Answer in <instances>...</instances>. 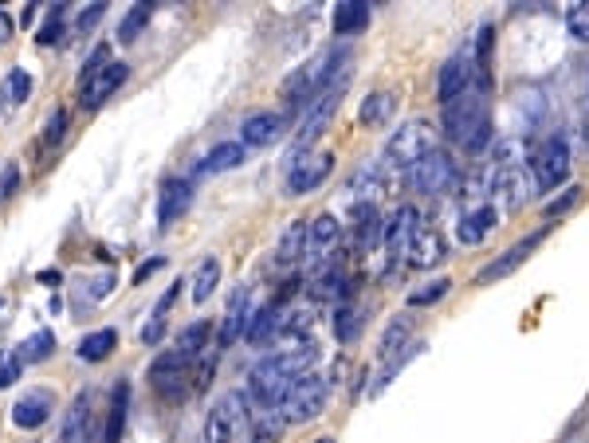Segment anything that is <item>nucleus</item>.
Instances as JSON below:
<instances>
[{
	"mask_svg": "<svg viewBox=\"0 0 589 443\" xmlns=\"http://www.w3.org/2000/svg\"><path fill=\"white\" fill-rule=\"evenodd\" d=\"M185 354H161L158 361L150 365V381L158 385V393H166V396H174V393H181V373H185Z\"/></svg>",
	"mask_w": 589,
	"mask_h": 443,
	"instance_id": "20",
	"label": "nucleus"
},
{
	"mask_svg": "<svg viewBox=\"0 0 589 443\" xmlns=\"http://www.w3.org/2000/svg\"><path fill=\"white\" fill-rule=\"evenodd\" d=\"M63 126H67V114L56 111V114H51V122H48V134H43V141H48V146L63 138Z\"/></svg>",
	"mask_w": 589,
	"mask_h": 443,
	"instance_id": "49",
	"label": "nucleus"
},
{
	"mask_svg": "<svg viewBox=\"0 0 589 443\" xmlns=\"http://www.w3.org/2000/svg\"><path fill=\"white\" fill-rule=\"evenodd\" d=\"M409 264L413 267H421V271H429V267H437V264H444L448 259V243H444V236L437 228H424V232H416L413 236V243H409Z\"/></svg>",
	"mask_w": 589,
	"mask_h": 443,
	"instance_id": "15",
	"label": "nucleus"
},
{
	"mask_svg": "<svg viewBox=\"0 0 589 443\" xmlns=\"http://www.w3.org/2000/svg\"><path fill=\"white\" fill-rule=\"evenodd\" d=\"M326 396H330V385H326L322 377L306 373L291 385V393H287V401L279 404V412H283L287 424H306L326 409Z\"/></svg>",
	"mask_w": 589,
	"mask_h": 443,
	"instance_id": "4",
	"label": "nucleus"
},
{
	"mask_svg": "<svg viewBox=\"0 0 589 443\" xmlns=\"http://www.w3.org/2000/svg\"><path fill=\"white\" fill-rule=\"evenodd\" d=\"M358 333H361V310H358L353 302H342V306H338V314H334V338L346 341V346H350V341L358 338Z\"/></svg>",
	"mask_w": 589,
	"mask_h": 443,
	"instance_id": "36",
	"label": "nucleus"
},
{
	"mask_svg": "<svg viewBox=\"0 0 589 443\" xmlns=\"http://www.w3.org/2000/svg\"><path fill=\"white\" fill-rule=\"evenodd\" d=\"M161 267H166V259H161V256H158V259H150V264H142L138 271H134L130 283H134V286H142V283H146V279L153 275V271H161Z\"/></svg>",
	"mask_w": 589,
	"mask_h": 443,
	"instance_id": "50",
	"label": "nucleus"
},
{
	"mask_svg": "<svg viewBox=\"0 0 589 443\" xmlns=\"http://www.w3.org/2000/svg\"><path fill=\"white\" fill-rule=\"evenodd\" d=\"M111 349H118V330H95V333H87L83 341H79V357L83 361H106L111 357Z\"/></svg>",
	"mask_w": 589,
	"mask_h": 443,
	"instance_id": "28",
	"label": "nucleus"
},
{
	"mask_svg": "<svg viewBox=\"0 0 589 443\" xmlns=\"http://www.w3.org/2000/svg\"><path fill=\"white\" fill-rule=\"evenodd\" d=\"M566 24H570V32H574L577 40L589 43V0H577V4H570Z\"/></svg>",
	"mask_w": 589,
	"mask_h": 443,
	"instance_id": "40",
	"label": "nucleus"
},
{
	"mask_svg": "<svg viewBox=\"0 0 589 443\" xmlns=\"http://www.w3.org/2000/svg\"><path fill=\"white\" fill-rule=\"evenodd\" d=\"M413 236H416V208L401 204L385 224V251L389 256H401V251H409Z\"/></svg>",
	"mask_w": 589,
	"mask_h": 443,
	"instance_id": "17",
	"label": "nucleus"
},
{
	"mask_svg": "<svg viewBox=\"0 0 589 443\" xmlns=\"http://www.w3.org/2000/svg\"><path fill=\"white\" fill-rule=\"evenodd\" d=\"M216 283H221V259L208 256V259H201V267H197V275H193V302H208Z\"/></svg>",
	"mask_w": 589,
	"mask_h": 443,
	"instance_id": "30",
	"label": "nucleus"
},
{
	"mask_svg": "<svg viewBox=\"0 0 589 443\" xmlns=\"http://www.w3.org/2000/svg\"><path fill=\"white\" fill-rule=\"evenodd\" d=\"M338 232H342L338 216H330V212L314 216V220H311V232H306V256H303V259H314L319 251H326L334 240H338Z\"/></svg>",
	"mask_w": 589,
	"mask_h": 443,
	"instance_id": "26",
	"label": "nucleus"
},
{
	"mask_svg": "<svg viewBox=\"0 0 589 443\" xmlns=\"http://www.w3.org/2000/svg\"><path fill=\"white\" fill-rule=\"evenodd\" d=\"M389 114H393V95H389V90H377V95H369L366 103H361L358 118L366 122V126H382Z\"/></svg>",
	"mask_w": 589,
	"mask_h": 443,
	"instance_id": "37",
	"label": "nucleus"
},
{
	"mask_svg": "<svg viewBox=\"0 0 589 443\" xmlns=\"http://www.w3.org/2000/svg\"><path fill=\"white\" fill-rule=\"evenodd\" d=\"M577 201H582V188H566V196H562V201H550L546 204V220H554V216H562V212H570V208H574Z\"/></svg>",
	"mask_w": 589,
	"mask_h": 443,
	"instance_id": "45",
	"label": "nucleus"
},
{
	"mask_svg": "<svg viewBox=\"0 0 589 443\" xmlns=\"http://www.w3.org/2000/svg\"><path fill=\"white\" fill-rule=\"evenodd\" d=\"M161 333H166V318H153L150 325H142V346H158Z\"/></svg>",
	"mask_w": 589,
	"mask_h": 443,
	"instance_id": "48",
	"label": "nucleus"
},
{
	"mask_svg": "<svg viewBox=\"0 0 589 443\" xmlns=\"http://www.w3.org/2000/svg\"><path fill=\"white\" fill-rule=\"evenodd\" d=\"M495 220H500L495 204H476L471 212H464V220H460V228H456L460 243H479V240H487V232L495 228Z\"/></svg>",
	"mask_w": 589,
	"mask_h": 443,
	"instance_id": "21",
	"label": "nucleus"
},
{
	"mask_svg": "<svg viewBox=\"0 0 589 443\" xmlns=\"http://www.w3.org/2000/svg\"><path fill=\"white\" fill-rule=\"evenodd\" d=\"M0 201H4V196H0Z\"/></svg>",
	"mask_w": 589,
	"mask_h": 443,
	"instance_id": "56",
	"label": "nucleus"
},
{
	"mask_svg": "<svg viewBox=\"0 0 589 443\" xmlns=\"http://www.w3.org/2000/svg\"><path fill=\"white\" fill-rule=\"evenodd\" d=\"M283 126L287 118L283 114H275V111H260V114H252V118H244L240 126V141L244 146H271V141L283 134Z\"/></svg>",
	"mask_w": 589,
	"mask_h": 443,
	"instance_id": "16",
	"label": "nucleus"
},
{
	"mask_svg": "<svg viewBox=\"0 0 589 443\" xmlns=\"http://www.w3.org/2000/svg\"><path fill=\"white\" fill-rule=\"evenodd\" d=\"M311 322H314L311 306H291V310L283 314V322H279V330H283V333H303V330H311Z\"/></svg>",
	"mask_w": 589,
	"mask_h": 443,
	"instance_id": "41",
	"label": "nucleus"
},
{
	"mask_svg": "<svg viewBox=\"0 0 589 443\" xmlns=\"http://www.w3.org/2000/svg\"><path fill=\"white\" fill-rule=\"evenodd\" d=\"M432 153V126L429 122H405L393 138L385 141V165L389 169H416Z\"/></svg>",
	"mask_w": 589,
	"mask_h": 443,
	"instance_id": "3",
	"label": "nucleus"
},
{
	"mask_svg": "<svg viewBox=\"0 0 589 443\" xmlns=\"http://www.w3.org/2000/svg\"><path fill=\"white\" fill-rule=\"evenodd\" d=\"M444 130L456 146L468 153L484 149L492 141V111H487L484 90H468L464 98H456L452 106H444Z\"/></svg>",
	"mask_w": 589,
	"mask_h": 443,
	"instance_id": "1",
	"label": "nucleus"
},
{
	"mask_svg": "<svg viewBox=\"0 0 589 443\" xmlns=\"http://www.w3.org/2000/svg\"><path fill=\"white\" fill-rule=\"evenodd\" d=\"M4 40H12V20L0 12V43H4Z\"/></svg>",
	"mask_w": 589,
	"mask_h": 443,
	"instance_id": "53",
	"label": "nucleus"
},
{
	"mask_svg": "<svg viewBox=\"0 0 589 443\" xmlns=\"http://www.w3.org/2000/svg\"><path fill=\"white\" fill-rule=\"evenodd\" d=\"M20 373H24V361L16 357V354H4V357H0V388L16 385V381H20Z\"/></svg>",
	"mask_w": 589,
	"mask_h": 443,
	"instance_id": "44",
	"label": "nucleus"
},
{
	"mask_svg": "<svg viewBox=\"0 0 589 443\" xmlns=\"http://www.w3.org/2000/svg\"><path fill=\"white\" fill-rule=\"evenodd\" d=\"M471 79H476V56H471V51L448 56L444 67H440V75H437V103L452 106L456 98H464L471 90Z\"/></svg>",
	"mask_w": 589,
	"mask_h": 443,
	"instance_id": "7",
	"label": "nucleus"
},
{
	"mask_svg": "<svg viewBox=\"0 0 589 443\" xmlns=\"http://www.w3.org/2000/svg\"><path fill=\"white\" fill-rule=\"evenodd\" d=\"M542 240H546V228H539V232H531V236L527 240H519V243H515V248L511 251H503V259H495V264H487L484 271H479V275H476V283L479 286H487V283H495V279H503V275H511V271L515 267H519L523 264V259H527L531 256V251L534 248H539V243Z\"/></svg>",
	"mask_w": 589,
	"mask_h": 443,
	"instance_id": "13",
	"label": "nucleus"
},
{
	"mask_svg": "<svg viewBox=\"0 0 589 443\" xmlns=\"http://www.w3.org/2000/svg\"><path fill=\"white\" fill-rule=\"evenodd\" d=\"M531 177L539 188H558L570 177V146L566 138H546L531 157Z\"/></svg>",
	"mask_w": 589,
	"mask_h": 443,
	"instance_id": "6",
	"label": "nucleus"
},
{
	"mask_svg": "<svg viewBox=\"0 0 589 443\" xmlns=\"http://www.w3.org/2000/svg\"><path fill=\"white\" fill-rule=\"evenodd\" d=\"M63 12H67V8L56 4V12L48 16V24L40 28V35H35V43H43V48H48V43H59V40H63Z\"/></svg>",
	"mask_w": 589,
	"mask_h": 443,
	"instance_id": "43",
	"label": "nucleus"
},
{
	"mask_svg": "<svg viewBox=\"0 0 589 443\" xmlns=\"http://www.w3.org/2000/svg\"><path fill=\"white\" fill-rule=\"evenodd\" d=\"M51 412H56V396H51L48 388H28V393L12 404V424L24 432H35L51 420Z\"/></svg>",
	"mask_w": 589,
	"mask_h": 443,
	"instance_id": "12",
	"label": "nucleus"
},
{
	"mask_svg": "<svg viewBox=\"0 0 589 443\" xmlns=\"http://www.w3.org/2000/svg\"><path fill=\"white\" fill-rule=\"evenodd\" d=\"M213 338V322H205V318H197V322H189L185 330L177 333V354H185V357H193V354H201L205 349V341Z\"/></svg>",
	"mask_w": 589,
	"mask_h": 443,
	"instance_id": "33",
	"label": "nucleus"
},
{
	"mask_svg": "<svg viewBox=\"0 0 589 443\" xmlns=\"http://www.w3.org/2000/svg\"><path fill=\"white\" fill-rule=\"evenodd\" d=\"M189 204H193V188L185 180H166L158 193V228H169L174 220H181Z\"/></svg>",
	"mask_w": 589,
	"mask_h": 443,
	"instance_id": "14",
	"label": "nucleus"
},
{
	"mask_svg": "<svg viewBox=\"0 0 589 443\" xmlns=\"http://www.w3.org/2000/svg\"><path fill=\"white\" fill-rule=\"evenodd\" d=\"M150 16H153V4L150 0H138V4L130 8V12L122 16V24H118V43H134L142 35V28L150 24Z\"/></svg>",
	"mask_w": 589,
	"mask_h": 443,
	"instance_id": "31",
	"label": "nucleus"
},
{
	"mask_svg": "<svg viewBox=\"0 0 589 443\" xmlns=\"http://www.w3.org/2000/svg\"><path fill=\"white\" fill-rule=\"evenodd\" d=\"M16 188V165H8L4 169V180H0V196H8Z\"/></svg>",
	"mask_w": 589,
	"mask_h": 443,
	"instance_id": "51",
	"label": "nucleus"
},
{
	"mask_svg": "<svg viewBox=\"0 0 589 443\" xmlns=\"http://www.w3.org/2000/svg\"><path fill=\"white\" fill-rule=\"evenodd\" d=\"M334 173V153L322 149V153H311V157L295 161L291 173H287V196H306L322 185L326 177Z\"/></svg>",
	"mask_w": 589,
	"mask_h": 443,
	"instance_id": "9",
	"label": "nucleus"
},
{
	"mask_svg": "<svg viewBox=\"0 0 589 443\" xmlns=\"http://www.w3.org/2000/svg\"><path fill=\"white\" fill-rule=\"evenodd\" d=\"M342 90H346V83H334V87H326L319 98L311 103V111H306V118H303V130H298V138H295V149H291V165L295 161H303V149L311 146V141H319V134L330 126V118L338 114V106H342Z\"/></svg>",
	"mask_w": 589,
	"mask_h": 443,
	"instance_id": "5",
	"label": "nucleus"
},
{
	"mask_svg": "<svg viewBox=\"0 0 589 443\" xmlns=\"http://www.w3.org/2000/svg\"><path fill=\"white\" fill-rule=\"evenodd\" d=\"M275 318H279V306L267 302L264 310L252 314V322H248V330H244V338H248L252 346H264V341L271 338V330H275Z\"/></svg>",
	"mask_w": 589,
	"mask_h": 443,
	"instance_id": "34",
	"label": "nucleus"
},
{
	"mask_svg": "<svg viewBox=\"0 0 589 443\" xmlns=\"http://www.w3.org/2000/svg\"><path fill=\"white\" fill-rule=\"evenodd\" d=\"M585 138H589V122H585Z\"/></svg>",
	"mask_w": 589,
	"mask_h": 443,
	"instance_id": "55",
	"label": "nucleus"
},
{
	"mask_svg": "<svg viewBox=\"0 0 589 443\" xmlns=\"http://www.w3.org/2000/svg\"><path fill=\"white\" fill-rule=\"evenodd\" d=\"M213 369H216V361H201V369H197V388H205V385H208Z\"/></svg>",
	"mask_w": 589,
	"mask_h": 443,
	"instance_id": "52",
	"label": "nucleus"
},
{
	"mask_svg": "<svg viewBox=\"0 0 589 443\" xmlns=\"http://www.w3.org/2000/svg\"><path fill=\"white\" fill-rule=\"evenodd\" d=\"M240 428H244V396L224 393L205 420V443H232Z\"/></svg>",
	"mask_w": 589,
	"mask_h": 443,
	"instance_id": "8",
	"label": "nucleus"
},
{
	"mask_svg": "<svg viewBox=\"0 0 589 443\" xmlns=\"http://www.w3.org/2000/svg\"><path fill=\"white\" fill-rule=\"evenodd\" d=\"M519 161H527V141L523 138H500L492 146V169H519Z\"/></svg>",
	"mask_w": 589,
	"mask_h": 443,
	"instance_id": "32",
	"label": "nucleus"
},
{
	"mask_svg": "<svg viewBox=\"0 0 589 443\" xmlns=\"http://www.w3.org/2000/svg\"><path fill=\"white\" fill-rule=\"evenodd\" d=\"M314 443H334V439H330V436H319V439H314Z\"/></svg>",
	"mask_w": 589,
	"mask_h": 443,
	"instance_id": "54",
	"label": "nucleus"
},
{
	"mask_svg": "<svg viewBox=\"0 0 589 443\" xmlns=\"http://www.w3.org/2000/svg\"><path fill=\"white\" fill-rule=\"evenodd\" d=\"M244 161V141H221V146H213V153L205 157V173H229Z\"/></svg>",
	"mask_w": 589,
	"mask_h": 443,
	"instance_id": "29",
	"label": "nucleus"
},
{
	"mask_svg": "<svg viewBox=\"0 0 589 443\" xmlns=\"http://www.w3.org/2000/svg\"><path fill=\"white\" fill-rule=\"evenodd\" d=\"M350 279H346V271H342L338 264H326L322 271H314V279H311V298L314 302H326V298H342V294H350Z\"/></svg>",
	"mask_w": 589,
	"mask_h": 443,
	"instance_id": "22",
	"label": "nucleus"
},
{
	"mask_svg": "<svg viewBox=\"0 0 589 443\" xmlns=\"http://www.w3.org/2000/svg\"><path fill=\"white\" fill-rule=\"evenodd\" d=\"M338 59H342L338 48L319 51V56H314L311 63H303L295 75L283 79V98H287L291 106H298V103H306L311 95H322L326 87H334V83H338V79H334V67H338Z\"/></svg>",
	"mask_w": 589,
	"mask_h": 443,
	"instance_id": "2",
	"label": "nucleus"
},
{
	"mask_svg": "<svg viewBox=\"0 0 589 443\" xmlns=\"http://www.w3.org/2000/svg\"><path fill=\"white\" fill-rule=\"evenodd\" d=\"M59 443H90V396L87 393H79L71 401L67 416H63Z\"/></svg>",
	"mask_w": 589,
	"mask_h": 443,
	"instance_id": "19",
	"label": "nucleus"
},
{
	"mask_svg": "<svg viewBox=\"0 0 589 443\" xmlns=\"http://www.w3.org/2000/svg\"><path fill=\"white\" fill-rule=\"evenodd\" d=\"M283 412H279V409H264V412H260L256 416V428H252V439H256V443H271V439H275L279 436V432H283Z\"/></svg>",
	"mask_w": 589,
	"mask_h": 443,
	"instance_id": "38",
	"label": "nucleus"
},
{
	"mask_svg": "<svg viewBox=\"0 0 589 443\" xmlns=\"http://www.w3.org/2000/svg\"><path fill=\"white\" fill-rule=\"evenodd\" d=\"M28 95H32V75L24 67H12L8 79H4V87H0V98H4L8 106H20Z\"/></svg>",
	"mask_w": 589,
	"mask_h": 443,
	"instance_id": "35",
	"label": "nucleus"
},
{
	"mask_svg": "<svg viewBox=\"0 0 589 443\" xmlns=\"http://www.w3.org/2000/svg\"><path fill=\"white\" fill-rule=\"evenodd\" d=\"M103 16H106V4H103V0H98V4H90V8H87V12H83V16H79V32H87V28H95V24H98V20H103Z\"/></svg>",
	"mask_w": 589,
	"mask_h": 443,
	"instance_id": "47",
	"label": "nucleus"
},
{
	"mask_svg": "<svg viewBox=\"0 0 589 443\" xmlns=\"http://www.w3.org/2000/svg\"><path fill=\"white\" fill-rule=\"evenodd\" d=\"M452 180H456V161H452V153H444V149H432L429 157L413 169V185L421 188L424 196L444 193Z\"/></svg>",
	"mask_w": 589,
	"mask_h": 443,
	"instance_id": "11",
	"label": "nucleus"
},
{
	"mask_svg": "<svg viewBox=\"0 0 589 443\" xmlns=\"http://www.w3.org/2000/svg\"><path fill=\"white\" fill-rule=\"evenodd\" d=\"M405 338H409V318H393L389 330H385V338H382V346H377V354L382 357L397 354V341H405Z\"/></svg>",
	"mask_w": 589,
	"mask_h": 443,
	"instance_id": "42",
	"label": "nucleus"
},
{
	"mask_svg": "<svg viewBox=\"0 0 589 443\" xmlns=\"http://www.w3.org/2000/svg\"><path fill=\"white\" fill-rule=\"evenodd\" d=\"M51 349H56V333H51V330H35L32 338H24L20 346H16V357H20L24 365H40V361L51 357Z\"/></svg>",
	"mask_w": 589,
	"mask_h": 443,
	"instance_id": "27",
	"label": "nucleus"
},
{
	"mask_svg": "<svg viewBox=\"0 0 589 443\" xmlns=\"http://www.w3.org/2000/svg\"><path fill=\"white\" fill-rule=\"evenodd\" d=\"M252 322V294L248 286H240V291L232 294L229 310H224V325H221V346H232L236 338H244V330H248Z\"/></svg>",
	"mask_w": 589,
	"mask_h": 443,
	"instance_id": "18",
	"label": "nucleus"
},
{
	"mask_svg": "<svg viewBox=\"0 0 589 443\" xmlns=\"http://www.w3.org/2000/svg\"><path fill=\"white\" fill-rule=\"evenodd\" d=\"M130 79V63H122V59H111L106 63L98 75H90L87 83H83V90H79V103H83V111H95V106H103L106 98L114 95L118 87Z\"/></svg>",
	"mask_w": 589,
	"mask_h": 443,
	"instance_id": "10",
	"label": "nucleus"
},
{
	"mask_svg": "<svg viewBox=\"0 0 589 443\" xmlns=\"http://www.w3.org/2000/svg\"><path fill=\"white\" fill-rule=\"evenodd\" d=\"M448 291H452V279H432V283L409 291V306H432V302H440Z\"/></svg>",
	"mask_w": 589,
	"mask_h": 443,
	"instance_id": "39",
	"label": "nucleus"
},
{
	"mask_svg": "<svg viewBox=\"0 0 589 443\" xmlns=\"http://www.w3.org/2000/svg\"><path fill=\"white\" fill-rule=\"evenodd\" d=\"M369 24V4L366 0H342L334 8V35H358Z\"/></svg>",
	"mask_w": 589,
	"mask_h": 443,
	"instance_id": "25",
	"label": "nucleus"
},
{
	"mask_svg": "<svg viewBox=\"0 0 589 443\" xmlns=\"http://www.w3.org/2000/svg\"><path fill=\"white\" fill-rule=\"evenodd\" d=\"M306 232H311V224H306V220H291V224H287V232L275 243V264L287 267V264H295V259L306 256Z\"/></svg>",
	"mask_w": 589,
	"mask_h": 443,
	"instance_id": "23",
	"label": "nucleus"
},
{
	"mask_svg": "<svg viewBox=\"0 0 589 443\" xmlns=\"http://www.w3.org/2000/svg\"><path fill=\"white\" fill-rule=\"evenodd\" d=\"M118 286V275H98V279H90V298H106Z\"/></svg>",
	"mask_w": 589,
	"mask_h": 443,
	"instance_id": "46",
	"label": "nucleus"
},
{
	"mask_svg": "<svg viewBox=\"0 0 589 443\" xmlns=\"http://www.w3.org/2000/svg\"><path fill=\"white\" fill-rule=\"evenodd\" d=\"M126 412H130V385L118 381L114 396H111V416H106V428H103V443H122Z\"/></svg>",
	"mask_w": 589,
	"mask_h": 443,
	"instance_id": "24",
	"label": "nucleus"
}]
</instances>
